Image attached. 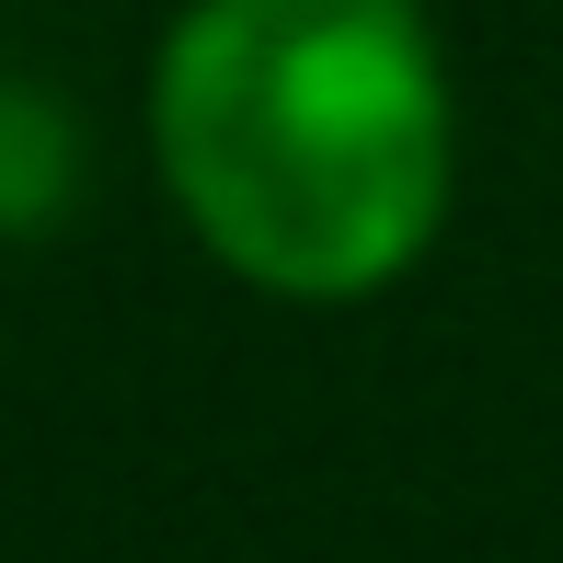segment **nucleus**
I'll return each mask as SVG.
<instances>
[{
    "label": "nucleus",
    "mask_w": 563,
    "mask_h": 563,
    "mask_svg": "<svg viewBox=\"0 0 563 563\" xmlns=\"http://www.w3.org/2000/svg\"><path fill=\"white\" fill-rule=\"evenodd\" d=\"M162 185L230 276L368 299L449 219V69L415 0H196L150 69Z\"/></svg>",
    "instance_id": "f257e3e1"
}]
</instances>
